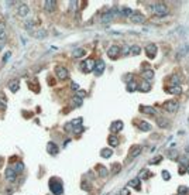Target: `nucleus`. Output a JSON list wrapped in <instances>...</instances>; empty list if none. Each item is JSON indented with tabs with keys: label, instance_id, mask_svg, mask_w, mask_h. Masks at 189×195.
<instances>
[{
	"label": "nucleus",
	"instance_id": "27",
	"mask_svg": "<svg viewBox=\"0 0 189 195\" xmlns=\"http://www.w3.org/2000/svg\"><path fill=\"white\" fill-rule=\"evenodd\" d=\"M129 187H133V188H136V190H140V178L139 177L134 178V180H131V181H129Z\"/></svg>",
	"mask_w": 189,
	"mask_h": 195
},
{
	"label": "nucleus",
	"instance_id": "36",
	"mask_svg": "<svg viewBox=\"0 0 189 195\" xmlns=\"http://www.w3.org/2000/svg\"><path fill=\"white\" fill-rule=\"evenodd\" d=\"M178 192H179V195L188 194V192H189V188H188V187H179V191H178Z\"/></svg>",
	"mask_w": 189,
	"mask_h": 195
},
{
	"label": "nucleus",
	"instance_id": "41",
	"mask_svg": "<svg viewBox=\"0 0 189 195\" xmlns=\"http://www.w3.org/2000/svg\"><path fill=\"white\" fill-rule=\"evenodd\" d=\"M168 154H169V158H176L178 157V156H176V151H172V150H169V151H168Z\"/></svg>",
	"mask_w": 189,
	"mask_h": 195
},
{
	"label": "nucleus",
	"instance_id": "7",
	"mask_svg": "<svg viewBox=\"0 0 189 195\" xmlns=\"http://www.w3.org/2000/svg\"><path fill=\"white\" fill-rule=\"evenodd\" d=\"M93 71H95V75H96V76H100V75L103 74V71H105V62L102 60H97L96 62H95Z\"/></svg>",
	"mask_w": 189,
	"mask_h": 195
},
{
	"label": "nucleus",
	"instance_id": "34",
	"mask_svg": "<svg viewBox=\"0 0 189 195\" xmlns=\"http://www.w3.org/2000/svg\"><path fill=\"white\" fill-rule=\"evenodd\" d=\"M148 177H151V172L148 171V170H143V171L140 172L139 178H143V180H147Z\"/></svg>",
	"mask_w": 189,
	"mask_h": 195
},
{
	"label": "nucleus",
	"instance_id": "44",
	"mask_svg": "<svg viewBox=\"0 0 189 195\" xmlns=\"http://www.w3.org/2000/svg\"><path fill=\"white\" fill-rule=\"evenodd\" d=\"M72 88H74V89H78L79 86H78V85H76V84H75V82H74V84H72Z\"/></svg>",
	"mask_w": 189,
	"mask_h": 195
},
{
	"label": "nucleus",
	"instance_id": "15",
	"mask_svg": "<svg viewBox=\"0 0 189 195\" xmlns=\"http://www.w3.org/2000/svg\"><path fill=\"white\" fill-rule=\"evenodd\" d=\"M131 21H133V23H144V21H145V17H144L143 14L141 13H133L131 14Z\"/></svg>",
	"mask_w": 189,
	"mask_h": 195
},
{
	"label": "nucleus",
	"instance_id": "22",
	"mask_svg": "<svg viewBox=\"0 0 189 195\" xmlns=\"http://www.w3.org/2000/svg\"><path fill=\"white\" fill-rule=\"evenodd\" d=\"M86 55V51L83 50V48H76L74 52H72V57L74 58H82V57Z\"/></svg>",
	"mask_w": 189,
	"mask_h": 195
},
{
	"label": "nucleus",
	"instance_id": "23",
	"mask_svg": "<svg viewBox=\"0 0 189 195\" xmlns=\"http://www.w3.org/2000/svg\"><path fill=\"white\" fill-rule=\"evenodd\" d=\"M119 14H121V16H124V17H129V16H131L133 14V10L129 9V7H121L119 11Z\"/></svg>",
	"mask_w": 189,
	"mask_h": 195
},
{
	"label": "nucleus",
	"instance_id": "30",
	"mask_svg": "<svg viewBox=\"0 0 189 195\" xmlns=\"http://www.w3.org/2000/svg\"><path fill=\"white\" fill-rule=\"evenodd\" d=\"M140 52H141V47L140 45H133L130 48V54L131 55H139Z\"/></svg>",
	"mask_w": 189,
	"mask_h": 195
},
{
	"label": "nucleus",
	"instance_id": "32",
	"mask_svg": "<svg viewBox=\"0 0 189 195\" xmlns=\"http://www.w3.org/2000/svg\"><path fill=\"white\" fill-rule=\"evenodd\" d=\"M136 89H137V84H136V81L131 79L129 84H127V91H129V92H134Z\"/></svg>",
	"mask_w": 189,
	"mask_h": 195
},
{
	"label": "nucleus",
	"instance_id": "38",
	"mask_svg": "<svg viewBox=\"0 0 189 195\" xmlns=\"http://www.w3.org/2000/svg\"><path fill=\"white\" fill-rule=\"evenodd\" d=\"M162 160V156H157L155 158H152L151 160V164H157V162H160Z\"/></svg>",
	"mask_w": 189,
	"mask_h": 195
},
{
	"label": "nucleus",
	"instance_id": "40",
	"mask_svg": "<svg viewBox=\"0 0 189 195\" xmlns=\"http://www.w3.org/2000/svg\"><path fill=\"white\" fill-rule=\"evenodd\" d=\"M82 188H83V190H86V191H89V190H90V185H89L86 181H82Z\"/></svg>",
	"mask_w": 189,
	"mask_h": 195
},
{
	"label": "nucleus",
	"instance_id": "8",
	"mask_svg": "<svg viewBox=\"0 0 189 195\" xmlns=\"http://www.w3.org/2000/svg\"><path fill=\"white\" fill-rule=\"evenodd\" d=\"M141 150H143V147L140 146V144H134V146H131L129 150V156L131 158L137 157V156H140V153H141Z\"/></svg>",
	"mask_w": 189,
	"mask_h": 195
},
{
	"label": "nucleus",
	"instance_id": "29",
	"mask_svg": "<svg viewBox=\"0 0 189 195\" xmlns=\"http://www.w3.org/2000/svg\"><path fill=\"white\" fill-rule=\"evenodd\" d=\"M139 89L141 91V92H148L150 89H151V86H150V82H147V81H144L143 84L139 86Z\"/></svg>",
	"mask_w": 189,
	"mask_h": 195
},
{
	"label": "nucleus",
	"instance_id": "4",
	"mask_svg": "<svg viewBox=\"0 0 189 195\" xmlns=\"http://www.w3.org/2000/svg\"><path fill=\"white\" fill-rule=\"evenodd\" d=\"M81 68H82L83 72H86V74H89V72H92L93 68H95V61L92 60V58H89V60L83 61L82 64H81Z\"/></svg>",
	"mask_w": 189,
	"mask_h": 195
},
{
	"label": "nucleus",
	"instance_id": "13",
	"mask_svg": "<svg viewBox=\"0 0 189 195\" xmlns=\"http://www.w3.org/2000/svg\"><path fill=\"white\" fill-rule=\"evenodd\" d=\"M123 122L121 120H114L113 123H111V126H110V132L111 133H117V132H120V130L123 129Z\"/></svg>",
	"mask_w": 189,
	"mask_h": 195
},
{
	"label": "nucleus",
	"instance_id": "12",
	"mask_svg": "<svg viewBox=\"0 0 189 195\" xmlns=\"http://www.w3.org/2000/svg\"><path fill=\"white\" fill-rule=\"evenodd\" d=\"M119 52H120V47L119 45H113V47L109 48L107 55H109V58H111V60H116V58L119 57Z\"/></svg>",
	"mask_w": 189,
	"mask_h": 195
},
{
	"label": "nucleus",
	"instance_id": "5",
	"mask_svg": "<svg viewBox=\"0 0 189 195\" xmlns=\"http://www.w3.org/2000/svg\"><path fill=\"white\" fill-rule=\"evenodd\" d=\"M55 74L56 76H58V79H66L68 76H69V71L66 70L65 67H61V65H58V67H55Z\"/></svg>",
	"mask_w": 189,
	"mask_h": 195
},
{
	"label": "nucleus",
	"instance_id": "2",
	"mask_svg": "<svg viewBox=\"0 0 189 195\" xmlns=\"http://www.w3.org/2000/svg\"><path fill=\"white\" fill-rule=\"evenodd\" d=\"M151 11L158 17H165L166 14L169 13V9L165 3H157V5L151 6Z\"/></svg>",
	"mask_w": 189,
	"mask_h": 195
},
{
	"label": "nucleus",
	"instance_id": "39",
	"mask_svg": "<svg viewBox=\"0 0 189 195\" xmlns=\"http://www.w3.org/2000/svg\"><path fill=\"white\" fill-rule=\"evenodd\" d=\"M162 178H164L165 181H168V180H169V178H171V177H169V172H168V171H165V170H164V171H162Z\"/></svg>",
	"mask_w": 189,
	"mask_h": 195
},
{
	"label": "nucleus",
	"instance_id": "24",
	"mask_svg": "<svg viewBox=\"0 0 189 195\" xmlns=\"http://www.w3.org/2000/svg\"><path fill=\"white\" fill-rule=\"evenodd\" d=\"M143 76H144V81H147V82H150V81H151V79L154 78V71H151V70L144 71Z\"/></svg>",
	"mask_w": 189,
	"mask_h": 195
},
{
	"label": "nucleus",
	"instance_id": "20",
	"mask_svg": "<svg viewBox=\"0 0 189 195\" xmlns=\"http://www.w3.org/2000/svg\"><path fill=\"white\" fill-rule=\"evenodd\" d=\"M139 129H140V132H151V125L143 120L139 123Z\"/></svg>",
	"mask_w": 189,
	"mask_h": 195
},
{
	"label": "nucleus",
	"instance_id": "43",
	"mask_svg": "<svg viewBox=\"0 0 189 195\" xmlns=\"http://www.w3.org/2000/svg\"><path fill=\"white\" fill-rule=\"evenodd\" d=\"M121 195H129V190H123L121 191Z\"/></svg>",
	"mask_w": 189,
	"mask_h": 195
},
{
	"label": "nucleus",
	"instance_id": "31",
	"mask_svg": "<svg viewBox=\"0 0 189 195\" xmlns=\"http://www.w3.org/2000/svg\"><path fill=\"white\" fill-rule=\"evenodd\" d=\"M120 170H121V166H120L119 162L111 164V174H113V175H116L117 172H120Z\"/></svg>",
	"mask_w": 189,
	"mask_h": 195
},
{
	"label": "nucleus",
	"instance_id": "37",
	"mask_svg": "<svg viewBox=\"0 0 189 195\" xmlns=\"http://www.w3.org/2000/svg\"><path fill=\"white\" fill-rule=\"evenodd\" d=\"M171 81L174 82V85H179V76H176V75H172V76H171Z\"/></svg>",
	"mask_w": 189,
	"mask_h": 195
},
{
	"label": "nucleus",
	"instance_id": "35",
	"mask_svg": "<svg viewBox=\"0 0 189 195\" xmlns=\"http://www.w3.org/2000/svg\"><path fill=\"white\" fill-rule=\"evenodd\" d=\"M72 101H74V106H81V105H82V99H81V98H78V96H74L72 98Z\"/></svg>",
	"mask_w": 189,
	"mask_h": 195
},
{
	"label": "nucleus",
	"instance_id": "18",
	"mask_svg": "<svg viewBox=\"0 0 189 195\" xmlns=\"http://www.w3.org/2000/svg\"><path fill=\"white\" fill-rule=\"evenodd\" d=\"M20 88V81L19 79H13V81H10L9 82V89L11 92H17Z\"/></svg>",
	"mask_w": 189,
	"mask_h": 195
},
{
	"label": "nucleus",
	"instance_id": "25",
	"mask_svg": "<svg viewBox=\"0 0 189 195\" xmlns=\"http://www.w3.org/2000/svg\"><path fill=\"white\" fill-rule=\"evenodd\" d=\"M107 141H109V144H110L111 147H116V146L119 144V139H117V137H116L114 135H110V136H109Z\"/></svg>",
	"mask_w": 189,
	"mask_h": 195
},
{
	"label": "nucleus",
	"instance_id": "46",
	"mask_svg": "<svg viewBox=\"0 0 189 195\" xmlns=\"http://www.w3.org/2000/svg\"><path fill=\"white\" fill-rule=\"evenodd\" d=\"M2 164H3V158L0 157V167H2Z\"/></svg>",
	"mask_w": 189,
	"mask_h": 195
},
{
	"label": "nucleus",
	"instance_id": "19",
	"mask_svg": "<svg viewBox=\"0 0 189 195\" xmlns=\"http://www.w3.org/2000/svg\"><path fill=\"white\" fill-rule=\"evenodd\" d=\"M28 14V6L27 5H21L19 7V10H17V16H19V17H26V16H27Z\"/></svg>",
	"mask_w": 189,
	"mask_h": 195
},
{
	"label": "nucleus",
	"instance_id": "1",
	"mask_svg": "<svg viewBox=\"0 0 189 195\" xmlns=\"http://www.w3.org/2000/svg\"><path fill=\"white\" fill-rule=\"evenodd\" d=\"M48 187H50L51 192L54 195H62L64 194V184L61 181L59 178H56V177H52L48 182Z\"/></svg>",
	"mask_w": 189,
	"mask_h": 195
},
{
	"label": "nucleus",
	"instance_id": "28",
	"mask_svg": "<svg viewBox=\"0 0 189 195\" xmlns=\"http://www.w3.org/2000/svg\"><path fill=\"white\" fill-rule=\"evenodd\" d=\"M111 154H113V151L110 149H102V151H100V156L103 158H110Z\"/></svg>",
	"mask_w": 189,
	"mask_h": 195
},
{
	"label": "nucleus",
	"instance_id": "48",
	"mask_svg": "<svg viewBox=\"0 0 189 195\" xmlns=\"http://www.w3.org/2000/svg\"><path fill=\"white\" fill-rule=\"evenodd\" d=\"M186 171H188V174H189V166H188V168H186Z\"/></svg>",
	"mask_w": 189,
	"mask_h": 195
},
{
	"label": "nucleus",
	"instance_id": "42",
	"mask_svg": "<svg viewBox=\"0 0 189 195\" xmlns=\"http://www.w3.org/2000/svg\"><path fill=\"white\" fill-rule=\"evenodd\" d=\"M83 96H86V92H85V91H78V98L82 99Z\"/></svg>",
	"mask_w": 189,
	"mask_h": 195
},
{
	"label": "nucleus",
	"instance_id": "3",
	"mask_svg": "<svg viewBox=\"0 0 189 195\" xmlns=\"http://www.w3.org/2000/svg\"><path fill=\"white\" fill-rule=\"evenodd\" d=\"M162 107H164V109H165L166 112H176V110H178V107H179V103H178V101L169 99V101L164 102Z\"/></svg>",
	"mask_w": 189,
	"mask_h": 195
},
{
	"label": "nucleus",
	"instance_id": "26",
	"mask_svg": "<svg viewBox=\"0 0 189 195\" xmlns=\"http://www.w3.org/2000/svg\"><path fill=\"white\" fill-rule=\"evenodd\" d=\"M140 110L143 113H147V115H155V110L150 106H140Z\"/></svg>",
	"mask_w": 189,
	"mask_h": 195
},
{
	"label": "nucleus",
	"instance_id": "16",
	"mask_svg": "<svg viewBox=\"0 0 189 195\" xmlns=\"http://www.w3.org/2000/svg\"><path fill=\"white\" fill-rule=\"evenodd\" d=\"M166 91L169 93H172V95H181V93H182V86H181V85H172V86H169Z\"/></svg>",
	"mask_w": 189,
	"mask_h": 195
},
{
	"label": "nucleus",
	"instance_id": "6",
	"mask_svg": "<svg viewBox=\"0 0 189 195\" xmlns=\"http://www.w3.org/2000/svg\"><path fill=\"white\" fill-rule=\"evenodd\" d=\"M145 54H147L148 58L154 60L155 55H157V45H155V44H148V45L145 47Z\"/></svg>",
	"mask_w": 189,
	"mask_h": 195
},
{
	"label": "nucleus",
	"instance_id": "11",
	"mask_svg": "<svg viewBox=\"0 0 189 195\" xmlns=\"http://www.w3.org/2000/svg\"><path fill=\"white\" fill-rule=\"evenodd\" d=\"M116 14H119V10L117 9H111L109 10L107 13H105L103 16H102V21H110L113 17H114Z\"/></svg>",
	"mask_w": 189,
	"mask_h": 195
},
{
	"label": "nucleus",
	"instance_id": "10",
	"mask_svg": "<svg viewBox=\"0 0 189 195\" xmlns=\"http://www.w3.org/2000/svg\"><path fill=\"white\" fill-rule=\"evenodd\" d=\"M6 180L7 181H10V182H14L16 181V178H17V172L14 171L13 168L11 167H9V168H6Z\"/></svg>",
	"mask_w": 189,
	"mask_h": 195
},
{
	"label": "nucleus",
	"instance_id": "33",
	"mask_svg": "<svg viewBox=\"0 0 189 195\" xmlns=\"http://www.w3.org/2000/svg\"><path fill=\"white\" fill-rule=\"evenodd\" d=\"M158 126H161V127H168V126H169V122L166 120V119H164V117H160V119H158Z\"/></svg>",
	"mask_w": 189,
	"mask_h": 195
},
{
	"label": "nucleus",
	"instance_id": "21",
	"mask_svg": "<svg viewBox=\"0 0 189 195\" xmlns=\"http://www.w3.org/2000/svg\"><path fill=\"white\" fill-rule=\"evenodd\" d=\"M32 36H34V38H38V40H41V38H45L47 31L44 30V28H40V30H37V31L32 32Z\"/></svg>",
	"mask_w": 189,
	"mask_h": 195
},
{
	"label": "nucleus",
	"instance_id": "14",
	"mask_svg": "<svg viewBox=\"0 0 189 195\" xmlns=\"http://www.w3.org/2000/svg\"><path fill=\"white\" fill-rule=\"evenodd\" d=\"M96 171H97V174H99V177H102V178H106V177L109 175L107 168L105 167V166H100V164H97L96 166Z\"/></svg>",
	"mask_w": 189,
	"mask_h": 195
},
{
	"label": "nucleus",
	"instance_id": "17",
	"mask_svg": "<svg viewBox=\"0 0 189 195\" xmlns=\"http://www.w3.org/2000/svg\"><path fill=\"white\" fill-rule=\"evenodd\" d=\"M55 7H56V2H54V0H47L45 3H44V9L47 11H54Z\"/></svg>",
	"mask_w": 189,
	"mask_h": 195
},
{
	"label": "nucleus",
	"instance_id": "9",
	"mask_svg": "<svg viewBox=\"0 0 189 195\" xmlns=\"http://www.w3.org/2000/svg\"><path fill=\"white\" fill-rule=\"evenodd\" d=\"M47 151H48V154H51V156H56L58 151H59V149H58V146H56L54 141H48V143H47Z\"/></svg>",
	"mask_w": 189,
	"mask_h": 195
},
{
	"label": "nucleus",
	"instance_id": "45",
	"mask_svg": "<svg viewBox=\"0 0 189 195\" xmlns=\"http://www.w3.org/2000/svg\"><path fill=\"white\" fill-rule=\"evenodd\" d=\"M3 36H5V31H3V30H0V38L3 37Z\"/></svg>",
	"mask_w": 189,
	"mask_h": 195
},
{
	"label": "nucleus",
	"instance_id": "47",
	"mask_svg": "<svg viewBox=\"0 0 189 195\" xmlns=\"http://www.w3.org/2000/svg\"><path fill=\"white\" fill-rule=\"evenodd\" d=\"M185 151H186V153H189V146L186 147V149H185Z\"/></svg>",
	"mask_w": 189,
	"mask_h": 195
}]
</instances>
